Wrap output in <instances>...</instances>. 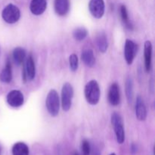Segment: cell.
I'll return each instance as SVG.
<instances>
[{"mask_svg":"<svg viewBox=\"0 0 155 155\" xmlns=\"http://www.w3.org/2000/svg\"><path fill=\"white\" fill-rule=\"evenodd\" d=\"M46 104L47 110L50 115L52 117H56L58 114L59 112V106H60V102H59V97L58 94L54 89H51L48 92L46 98Z\"/></svg>","mask_w":155,"mask_h":155,"instance_id":"7a4b0ae2","label":"cell"},{"mask_svg":"<svg viewBox=\"0 0 155 155\" xmlns=\"http://www.w3.org/2000/svg\"><path fill=\"white\" fill-rule=\"evenodd\" d=\"M87 30L83 28V27H79V28L75 29L74 33H73V36H74V39L78 41H81L84 39L87 36Z\"/></svg>","mask_w":155,"mask_h":155,"instance_id":"7402d4cb","label":"cell"},{"mask_svg":"<svg viewBox=\"0 0 155 155\" xmlns=\"http://www.w3.org/2000/svg\"><path fill=\"white\" fill-rule=\"evenodd\" d=\"M12 79V66L9 61L7 62L5 67L2 71L0 74V80L2 83H9Z\"/></svg>","mask_w":155,"mask_h":155,"instance_id":"e0dca14e","label":"cell"},{"mask_svg":"<svg viewBox=\"0 0 155 155\" xmlns=\"http://www.w3.org/2000/svg\"><path fill=\"white\" fill-rule=\"evenodd\" d=\"M108 101L111 105L116 106L120 103L119 87L117 83H113L110 86L108 92Z\"/></svg>","mask_w":155,"mask_h":155,"instance_id":"4fadbf2b","label":"cell"},{"mask_svg":"<svg viewBox=\"0 0 155 155\" xmlns=\"http://www.w3.org/2000/svg\"><path fill=\"white\" fill-rule=\"evenodd\" d=\"M74 155H79L78 154H77V153H76V154H74Z\"/></svg>","mask_w":155,"mask_h":155,"instance_id":"4316f807","label":"cell"},{"mask_svg":"<svg viewBox=\"0 0 155 155\" xmlns=\"http://www.w3.org/2000/svg\"><path fill=\"white\" fill-rule=\"evenodd\" d=\"M26 58V51L21 47L15 48L13 51V58L15 64L21 65Z\"/></svg>","mask_w":155,"mask_h":155,"instance_id":"ac0fdd59","label":"cell"},{"mask_svg":"<svg viewBox=\"0 0 155 155\" xmlns=\"http://www.w3.org/2000/svg\"><path fill=\"white\" fill-rule=\"evenodd\" d=\"M3 20L8 24H15L19 20L21 12L19 8L13 4H9L3 9L2 13Z\"/></svg>","mask_w":155,"mask_h":155,"instance_id":"3957f363","label":"cell"},{"mask_svg":"<svg viewBox=\"0 0 155 155\" xmlns=\"http://www.w3.org/2000/svg\"><path fill=\"white\" fill-rule=\"evenodd\" d=\"M74 95V89L70 83L64 84L61 91V104L64 111H68L71 107L72 98Z\"/></svg>","mask_w":155,"mask_h":155,"instance_id":"5b68a950","label":"cell"},{"mask_svg":"<svg viewBox=\"0 0 155 155\" xmlns=\"http://www.w3.org/2000/svg\"><path fill=\"white\" fill-rule=\"evenodd\" d=\"M96 42L99 51L103 53L105 52L106 50L107 49L108 44H107V37H106V35L104 32H101L100 33H98V36H97Z\"/></svg>","mask_w":155,"mask_h":155,"instance_id":"d6986e66","label":"cell"},{"mask_svg":"<svg viewBox=\"0 0 155 155\" xmlns=\"http://www.w3.org/2000/svg\"><path fill=\"white\" fill-rule=\"evenodd\" d=\"M110 155H116V154H114V153H112V154H110Z\"/></svg>","mask_w":155,"mask_h":155,"instance_id":"484cf974","label":"cell"},{"mask_svg":"<svg viewBox=\"0 0 155 155\" xmlns=\"http://www.w3.org/2000/svg\"><path fill=\"white\" fill-rule=\"evenodd\" d=\"M54 7L57 15L60 16H64L69 12L70 1L69 0H54Z\"/></svg>","mask_w":155,"mask_h":155,"instance_id":"8fae6325","label":"cell"},{"mask_svg":"<svg viewBox=\"0 0 155 155\" xmlns=\"http://www.w3.org/2000/svg\"><path fill=\"white\" fill-rule=\"evenodd\" d=\"M126 94H127V98L128 100V102L132 103L133 101V80L131 78H127L126 81Z\"/></svg>","mask_w":155,"mask_h":155,"instance_id":"ffe728a7","label":"cell"},{"mask_svg":"<svg viewBox=\"0 0 155 155\" xmlns=\"http://www.w3.org/2000/svg\"><path fill=\"white\" fill-rule=\"evenodd\" d=\"M104 0H90L89 4V12L95 18H101L104 13Z\"/></svg>","mask_w":155,"mask_h":155,"instance_id":"8992f818","label":"cell"},{"mask_svg":"<svg viewBox=\"0 0 155 155\" xmlns=\"http://www.w3.org/2000/svg\"><path fill=\"white\" fill-rule=\"evenodd\" d=\"M84 92L88 103L92 105L98 104L100 98V89L95 80H91L86 85Z\"/></svg>","mask_w":155,"mask_h":155,"instance_id":"6da1fadb","label":"cell"},{"mask_svg":"<svg viewBox=\"0 0 155 155\" xmlns=\"http://www.w3.org/2000/svg\"><path fill=\"white\" fill-rule=\"evenodd\" d=\"M13 155H29V148L24 142H18L12 147Z\"/></svg>","mask_w":155,"mask_h":155,"instance_id":"9a60e30c","label":"cell"},{"mask_svg":"<svg viewBox=\"0 0 155 155\" xmlns=\"http://www.w3.org/2000/svg\"><path fill=\"white\" fill-rule=\"evenodd\" d=\"M35 75H36L35 63L33 61V57L30 55L26 61L25 68H24V79H27V80H32L34 79Z\"/></svg>","mask_w":155,"mask_h":155,"instance_id":"9c48e42d","label":"cell"},{"mask_svg":"<svg viewBox=\"0 0 155 155\" xmlns=\"http://www.w3.org/2000/svg\"><path fill=\"white\" fill-rule=\"evenodd\" d=\"M137 53V45L133 41L127 39L124 46V57L128 64H131L133 62Z\"/></svg>","mask_w":155,"mask_h":155,"instance_id":"52a82bcc","label":"cell"},{"mask_svg":"<svg viewBox=\"0 0 155 155\" xmlns=\"http://www.w3.org/2000/svg\"><path fill=\"white\" fill-rule=\"evenodd\" d=\"M81 58L83 60V61L87 65L88 67H92L94 66L95 62V56H94L93 51L91 49H86L83 52L81 55Z\"/></svg>","mask_w":155,"mask_h":155,"instance_id":"2e32d148","label":"cell"},{"mask_svg":"<svg viewBox=\"0 0 155 155\" xmlns=\"http://www.w3.org/2000/svg\"><path fill=\"white\" fill-rule=\"evenodd\" d=\"M47 7L46 0H32L30 8L35 15H40L45 11Z\"/></svg>","mask_w":155,"mask_h":155,"instance_id":"30bf717a","label":"cell"},{"mask_svg":"<svg viewBox=\"0 0 155 155\" xmlns=\"http://www.w3.org/2000/svg\"><path fill=\"white\" fill-rule=\"evenodd\" d=\"M120 15H121V18H122L123 21H124L126 27H127V28L130 29V30L133 29V25H132V24L130 21V19H129L128 12H127V8H126L125 5H121Z\"/></svg>","mask_w":155,"mask_h":155,"instance_id":"44dd1931","label":"cell"},{"mask_svg":"<svg viewBox=\"0 0 155 155\" xmlns=\"http://www.w3.org/2000/svg\"><path fill=\"white\" fill-rule=\"evenodd\" d=\"M7 101L13 107H21L24 103V95L20 91L12 90L8 94Z\"/></svg>","mask_w":155,"mask_h":155,"instance_id":"ba28073f","label":"cell"},{"mask_svg":"<svg viewBox=\"0 0 155 155\" xmlns=\"http://www.w3.org/2000/svg\"><path fill=\"white\" fill-rule=\"evenodd\" d=\"M82 153L83 155H89L90 154L91 151V148L90 145H89V142L86 140H83L82 142Z\"/></svg>","mask_w":155,"mask_h":155,"instance_id":"cb8c5ba5","label":"cell"},{"mask_svg":"<svg viewBox=\"0 0 155 155\" xmlns=\"http://www.w3.org/2000/svg\"><path fill=\"white\" fill-rule=\"evenodd\" d=\"M111 123L114 129L117 142L119 144L124 143L125 139V133H124V123L120 115L117 113H114L111 116Z\"/></svg>","mask_w":155,"mask_h":155,"instance_id":"277c9868","label":"cell"},{"mask_svg":"<svg viewBox=\"0 0 155 155\" xmlns=\"http://www.w3.org/2000/svg\"><path fill=\"white\" fill-rule=\"evenodd\" d=\"M152 58V44L150 41H146L145 43V66L147 72H149L151 67Z\"/></svg>","mask_w":155,"mask_h":155,"instance_id":"5bb4252c","label":"cell"},{"mask_svg":"<svg viewBox=\"0 0 155 155\" xmlns=\"http://www.w3.org/2000/svg\"><path fill=\"white\" fill-rule=\"evenodd\" d=\"M136 114L139 120H145L147 117V110L141 96H138L136 102Z\"/></svg>","mask_w":155,"mask_h":155,"instance_id":"7c38bea8","label":"cell"},{"mask_svg":"<svg viewBox=\"0 0 155 155\" xmlns=\"http://www.w3.org/2000/svg\"><path fill=\"white\" fill-rule=\"evenodd\" d=\"M69 63H70V68H71V71H77L78 68V58H77V54H72L69 58Z\"/></svg>","mask_w":155,"mask_h":155,"instance_id":"603a6c76","label":"cell"},{"mask_svg":"<svg viewBox=\"0 0 155 155\" xmlns=\"http://www.w3.org/2000/svg\"><path fill=\"white\" fill-rule=\"evenodd\" d=\"M1 151H2V149H1V146H0V155H1Z\"/></svg>","mask_w":155,"mask_h":155,"instance_id":"d4e9b609","label":"cell"}]
</instances>
